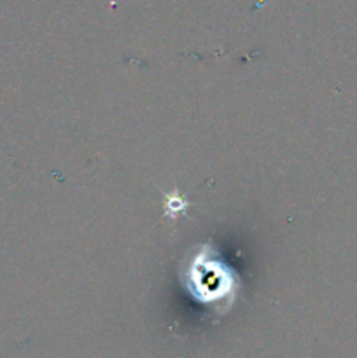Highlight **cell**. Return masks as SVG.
Instances as JSON below:
<instances>
[{
	"instance_id": "1",
	"label": "cell",
	"mask_w": 357,
	"mask_h": 358,
	"mask_svg": "<svg viewBox=\"0 0 357 358\" xmlns=\"http://www.w3.org/2000/svg\"><path fill=\"white\" fill-rule=\"evenodd\" d=\"M186 290L210 308H230L237 299L238 278L224 261H220L219 252L214 247L203 245L200 250L191 252V259L184 262Z\"/></svg>"
}]
</instances>
